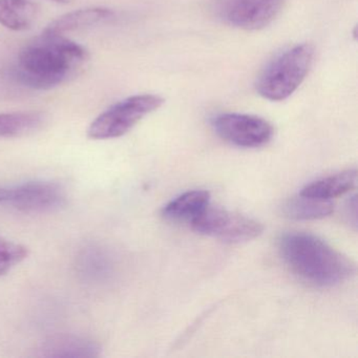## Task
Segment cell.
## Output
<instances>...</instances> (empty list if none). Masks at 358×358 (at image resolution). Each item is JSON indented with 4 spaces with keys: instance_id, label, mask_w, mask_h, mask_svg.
<instances>
[{
    "instance_id": "8fae6325",
    "label": "cell",
    "mask_w": 358,
    "mask_h": 358,
    "mask_svg": "<svg viewBox=\"0 0 358 358\" xmlns=\"http://www.w3.org/2000/svg\"><path fill=\"white\" fill-rule=\"evenodd\" d=\"M356 182H357V171L356 169H348L343 173H335L308 184L301 190L299 194L330 201L331 199L337 198L351 192L353 188H355Z\"/></svg>"
},
{
    "instance_id": "277c9868",
    "label": "cell",
    "mask_w": 358,
    "mask_h": 358,
    "mask_svg": "<svg viewBox=\"0 0 358 358\" xmlns=\"http://www.w3.org/2000/svg\"><path fill=\"white\" fill-rule=\"evenodd\" d=\"M163 103L162 97L152 94L131 96L99 115L90 125L87 136L93 140L122 137Z\"/></svg>"
},
{
    "instance_id": "9a60e30c",
    "label": "cell",
    "mask_w": 358,
    "mask_h": 358,
    "mask_svg": "<svg viewBox=\"0 0 358 358\" xmlns=\"http://www.w3.org/2000/svg\"><path fill=\"white\" fill-rule=\"evenodd\" d=\"M36 15V6L30 0H0V24L9 30H28Z\"/></svg>"
},
{
    "instance_id": "6da1fadb",
    "label": "cell",
    "mask_w": 358,
    "mask_h": 358,
    "mask_svg": "<svg viewBox=\"0 0 358 358\" xmlns=\"http://www.w3.org/2000/svg\"><path fill=\"white\" fill-rule=\"evenodd\" d=\"M87 60L89 54L83 45L64 35L43 31L20 51L12 74L24 87L45 91L74 78Z\"/></svg>"
},
{
    "instance_id": "7c38bea8",
    "label": "cell",
    "mask_w": 358,
    "mask_h": 358,
    "mask_svg": "<svg viewBox=\"0 0 358 358\" xmlns=\"http://www.w3.org/2000/svg\"><path fill=\"white\" fill-rule=\"evenodd\" d=\"M114 12L108 8H87L71 12L54 20L45 31L54 34L64 35L66 33L83 30L110 20Z\"/></svg>"
},
{
    "instance_id": "2e32d148",
    "label": "cell",
    "mask_w": 358,
    "mask_h": 358,
    "mask_svg": "<svg viewBox=\"0 0 358 358\" xmlns=\"http://www.w3.org/2000/svg\"><path fill=\"white\" fill-rule=\"evenodd\" d=\"M41 112H15L0 114V138L22 137L39 131L45 123Z\"/></svg>"
},
{
    "instance_id": "ba28073f",
    "label": "cell",
    "mask_w": 358,
    "mask_h": 358,
    "mask_svg": "<svg viewBox=\"0 0 358 358\" xmlns=\"http://www.w3.org/2000/svg\"><path fill=\"white\" fill-rule=\"evenodd\" d=\"M7 204L26 213H53L66 204V194L54 182H28L10 188Z\"/></svg>"
},
{
    "instance_id": "4fadbf2b",
    "label": "cell",
    "mask_w": 358,
    "mask_h": 358,
    "mask_svg": "<svg viewBox=\"0 0 358 358\" xmlns=\"http://www.w3.org/2000/svg\"><path fill=\"white\" fill-rule=\"evenodd\" d=\"M206 190H190L171 200L162 209V215L171 221L192 222L209 205Z\"/></svg>"
},
{
    "instance_id": "8992f818",
    "label": "cell",
    "mask_w": 358,
    "mask_h": 358,
    "mask_svg": "<svg viewBox=\"0 0 358 358\" xmlns=\"http://www.w3.org/2000/svg\"><path fill=\"white\" fill-rule=\"evenodd\" d=\"M286 0H215L213 11L224 24L246 31H259L280 15Z\"/></svg>"
},
{
    "instance_id": "30bf717a",
    "label": "cell",
    "mask_w": 358,
    "mask_h": 358,
    "mask_svg": "<svg viewBox=\"0 0 358 358\" xmlns=\"http://www.w3.org/2000/svg\"><path fill=\"white\" fill-rule=\"evenodd\" d=\"M38 351L41 357H97L101 348L87 337L62 334L45 339Z\"/></svg>"
},
{
    "instance_id": "e0dca14e",
    "label": "cell",
    "mask_w": 358,
    "mask_h": 358,
    "mask_svg": "<svg viewBox=\"0 0 358 358\" xmlns=\"http://www.w3.org/2000/svg\"><path fill=\"white\" fill-rule=\"evenodd\" d=\"M28 255L29 249L26 246L0 236V276L7 274L12 268L24 261Z\"/></svg>"
},
{
    "instance_id": "3957f363",
    "label": "cell",
    "mask_w": 358,
    "mask_h": 358,
    "mask_svg": "<svg viewBox=\"0 0 358 358\" xmlns=\"http://www.w3.org/2000/svg\"><path fill=\"white\" fill-rule=\"evenodd\" d=\"M311 45H293L276 55L257 77L255 89L269 101L290 97L305 80L313 62Z\"/></svg>"
},
{
    "instance_id": "9c48e42d",
    "label": "cell",
    "mask_w": 358,
    "mask_h": 358,
    "mask_svg": "<svg viewBox=\"0 0 358 358\" xmlns=\"http://www.w3.org/2000/svg\"><path fill=\"white\" fill-rule=\"evenodd\" d=\"M75 267L79 278L90 285L108 282L115 269L110 253L97 244L87 245L79 251Z\"/></svg>"
},
{
    "instance_id": "d6986e66",
    "label": "cell",
    "mask_w": 358,
    "mask_h": 358,
    "mask_svg": "<svg viewBox=\"0 0 358 358\" xmlns=\"http://www.w3.org/2000/svg\"><path fill=\"white\" fill-rule=\"evenodd\" d=\"M50 1H53V3H60V5H69V3H72L73 0H50Z\"/></svg>"
},
{
    "instance_id": "ac0fdd59",
    "label": "cell",
    "mask_w": 358,
    "mask_h": 358,
    "mask_svg": "<svg viewBox=\"0 0 358 358\" xmlns=\"http://www.w3.org/2000/svg\"><path fill=\"white\" fill-rule=\"evenodd\" d=\"M9 194L10 188L0 187V203H7Z\"/></svg>"
},
{
    "instance_id": "7a4b0ae2",
    "label": "cell",
    "mask_w": 358,
    "mask_h": 358,
    "mask_svg": "<svg viewBox=\"0 0 358 358\" xmlns=\"http://www.w3.org/2000/svg\"><path fill=\"white\" fill-rule=\"evenodd\" d=\"M280 253L293 273L314 286H337L355 272L351 259L313 234H285L280 240Z\"/></svg>"
},
{
    "instance_id": "5b68a950",
    "label": "cell",
    "mask_w": 358,
    "mask_h": 358,
    "mask_svg": "<svg viewBox=\"0 0 358 358\" xmlns=\"http://www.w3.org/2000/svg\"><path fill=\"white\" fill-rule=\"evenodd\" d=\"M190 223L192 229L198 234L231 244L255 240L264 231L263 225L259 222L241 213L210 205Z\"/></svg>"
},
{
    "instance_id": "5bb4252c",
    "label": "cell",
    "mask_w": 358,
    "mask_h": 358,
    "mask_svg": "<svg viewBox=\"0 0 358 358\" xmlns=\"http://www.w3.org/2000/svg\"><path fill=\"white\" fill-rule=\"evenodd\" d=\"M334 210L330 201L320 200L311 196H299L289 199L282 206L287 217L295 221H314L329 217Z\"/></svg>"
},
{
    "instance_id": "52a82bcc",
    "label": "cell",
    "mask_w": 358,
    "mask_h": 358,
    "mask_svg": "<svg viewBox=\"0 0 358 358\" xmlns=\"http://www.w3.org/2000/svg\"><path fill=\"white\" fill-rule=\"evenodd\" d=\"M210 123L220 138L238 148H261L273 137V127L252 115L224 113L213 116Z\"/></svg>"
}]
</instances>
